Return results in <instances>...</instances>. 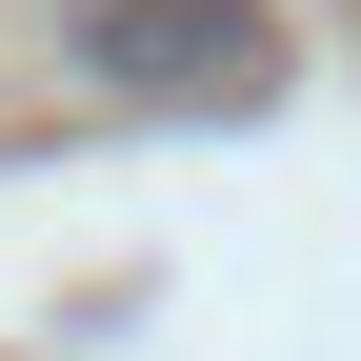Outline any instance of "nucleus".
<instances>
[{
  "instance_id": "1",
  "label": "nucleus",
  "mask_w": 361,
  "mask_h": 361,
  "mask_svg": "<svg viewBox=\"0 0 361 361\" xmlns=\"http://www.w3.org/2000/svg\"><path fill=\"white\" fill-rule=\"evenodd\" d=\"M80 61L121 80V101H261V0H101V40Z\"/></svg>"
}]
</instances>
